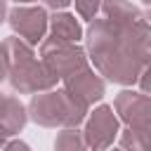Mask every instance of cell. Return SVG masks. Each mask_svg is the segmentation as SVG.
<instances>
[{
  "instance_id": "cell-7",
  "label": "cell",
  "mask_w": 151,
  "mask_h": 151,
  "mask_svg": "<svg viewBox=\"0 0 151 151\" xmlns=\"http://www.w3.org/2000/svg\"><path fill=\"white\" fill-rule=\"evenodd\" d=\"M113 111L118 120L127 127H149L151 120V99L139 90H123L113 101Z\"/></svg>"
},
{
  "instance_id": "cell-4",
  "label": "cell",
  "mask_w": 151,
  "mask_h": 151,
  "mask_svg": "<svg viewBox=\"0 0 151 151\" xmlns=\"http://www.w3.org/2000/svg\"><path fill=\"white\" fill-rule=\"evenodd\" d=\"M40 61L47 66V71L57 80H64L71 73L90 66L87 54L78 42H64L54 38H45L40 42Z\"/></svg>"
},
{
  "instance_id": "cell-21",
  "label": "cell",
  "mask_w": 151,
  "mask_h": 151,
  "mask_svg": "<svg viewBox=\"0 0 151 151\" xmlns=\"http://www.w3.org/2000/svg\"><path fill=\"white\" fill-rule=\"evenodd\" d=\"M149 2H151V0H142V5H149Z\"/></svg>"
},
{
  "instance_id": "cell-10",
  "label": "cell",
  "mask_w": 151,
  "mask_h": 151,
  "mask_svg": "<svg viewBox=\"0 0 151 151\" xmlns=\"http://www.w3.org/2000/svg\"><path fill=\"white\" fill-rule=\"evenodd\" d=\"M104 19H109L111 24L118 26H144L149 24V14L144 9H139L137 5H132L130 0H101V9Z\"/></svg>"
},
{
  "instance_id": "cell-11",
  "label": "cell",
  "mask_w": 151,
  "mask_h": 151,
  "mask_svg": "<svg viewBox=\"0 0 151 151\" xmlns=\"http://www.w3.org/2000/svg\"><path fill=\"white\" fill-rule=\"evenodd\" d=\"M47 31H50V38L64 40V42H78L83 38V28H80L78 19L73 14H68L66 9L54 12L47 19Z\"/></svg>"
},
{
  "instance_id": "cell-6",
  "label": "cell",
  "mask_w": 151,
  "mask_h": 151,
  "mask_svg": "<svg viewBox=\"0 0 151 151\" xmlns=\"http://www.w3.org/2000/svg\"><path fill=\"white\" fill-rule=\"evenodd\" d=\"M47 9L35 5H17L7 12V21L17 38H21L26 45H40L47 38Z\"/></svg>"
},
{
  "instance_id": "cell-12",
  "label": "cell",
  "mask_w": 151,
  "mask_h": 151,
  "mask_svg": "<svg viewBox=\"0 0 151 151\" xmlns=\"http://www.w3.org/2000/svg\"><path fill=\"white\" fill-rule=\"evenodd\" d=\"M120 149L125 151H149L151 149V127H127L118 132Z\"/></svg>"
},
{
  "instance_id": "cell-9",
  "label": "cell",
  "mask_w": 151,
  "mask_h": 151,
  "mask_svg": "<svg viewBox=\"0 0 151 151\" xmlns=\"http://www.w3.org/2000/svg\"><path fill=\"white\" fill-rule=\"evenodd\" d=\"M26 120H28V113H26V106L19 101V97L5 94L0 99V149L17 132L24 130Z\"/></svg>"
},
{
  "instance_id": "cell-1",
  "label": "cell",
  "mask_w": 151,
  "mask_h": 151,
  "mask_svg": "<svg viewBox=\"0 0 151 151\" xmlns=\"http://www.w3.org/2000/svg\"><path fill=\"white\" fill-rule=\"evenodd\" d=\"M149 24L118 26L109 19H92L85 31V54L94 71L111 83L134 85L149 66Z\"/></svg>"
},
{
  "instance_id": "cell-14",
  "label": "cell",
  "mask_w": 151,
  "mask_h": 151,
  "mask_svg": "<svg viewBox=\"0 0 151 151\" xmlns=\"http://www.w3.org/2000/svg\"><path fill=\"white\" fill-rule=\"evenodd\" d=\"M71 2L76 5L78 17L85 19V21L97 19V14H99V9H101V0H71Z\"/></svg>"
},
{
  "instance_id": "cell-5",
  "label": "cell",
  "mask_w": 151,
  "mask_h": 151,
  "mask_svg": "<svg viewBox=\"0 0 151 151\" xmlns=\"http://www.w3.org/2000/svg\"><path fill=\"white\" fill-rule=\"evenodd\" d=\"M87 113L90 116H85L87 120H85V130H83L87 151H106V149H111L113 139L120 132V120H118L113 106L99 104Z\"/></svg>"
},
{
  "instance_id": "cell-17",
  "label": "cell",
  "mask_w": 151,
  "mask_h": 151,
  "mask_svg": "<svg viewBox=\"0 0 151 151\" xmlns=\"http://www.w3.org/2000/svg\"><path fill=\"white\" fill-rule=\"evenodd\" d=\"M7 68H9V64H7V52H5V45L0 42V83L7 78Z\"/></svg>"
},
{
  "instance_id": "cell-20",
  "label": "cell",
  "mask_w": 151,
  "mask_h": 151,
  "mask_svg": "<svg viewBox=\"0 0 151 151\" xmlns=\"http://www.w3.org/2000/svg\"><path fill=\"white\" fill-rule=\"evenodd\" d=\"M106 151H125V149H106Z\"/></svg>"
},
{
  "instance_id": "cell-16",
  "label": "cell",
  "mask_w": 151,
  "mask_h": 151,
  "mask_svg": "<svg viewBox=\"0 0 151 151\" xmlns=\"http://www.w3.org/2000/svg\"><path fill=\"white\" fill-rule=\"evenodd\" d=\"M42 5H45L47 9H54V12H61V9H66V7L71 5V0H42Z\"/></svg>"
},
{
  "instance_id": "cell-13",
  "label": "cell",
  "mask_w": 151,
  "mask_h": 151,
  "mask_svg": "<svg viewBox=\"0 0 151 151\" xmlns=\"http://www.w3.org/2000/svg\"><path fill=\"white\" fill-rule=\"evenodd\" d=\"M54 151H87L83 132L78 127H61L54 139Z\"/></svg>"
},
{
  "instance_id": "cell-8",
  "label": "cell",
  "mask_w": 151,
  "mask_h": 151,
  "mask_svg": "<svg viewBox=\"0 0 151 151\" xmlns=\"http://www.w3.org/2000/svg\"><path fill=\"white\" fill-rule=\"evenodd\" d=\"M64 83V90L78 101L83 104L85 109H90L94 101H99L106 92V83L101 80L99 73H94V68H80L76 73H71L68 78L61 80Z\"/></svg>"
},
{
  "instance_id": "cell-2",
  "label": "cell",
  "mask_w": 151,
  "mask_h": 151,
  "mask_svg": "<svg viewBox=\"0 0 151 151\" xmlns=\"http://www.w3.org/2000/svg\"><path fill=\"white\" fill-rule=\"evenodd\" d=\"M5 52H7V80L12 85L14 92L19 94H35V92H45L52 90L59 80L47 71V66L35 57L33 47L26 45L21 38L9 35L2 40Z\"/></svg>"
},
{
  "instance_id": "cell-18",
  "label": "cell",
  "mask_w": 151,
  "mask_h": 151,
  "mask_svg": "<svg viewBox=\"0 0 151 151\" xmlns=\"http://www.w3.org/2000/svg\"><path fill=\"white\" fill-rule=\"evenodd\" d=\"M7 19V0H0V24Z\"/></svg>"
},
{
  "instance_id": "cell-3",
  "label": "cell",
  "mask_w": 151,
  "mask_h": 151,
  "mask_svg": "<svg viewBox=\"0 0 151 151\" xmlns=\"http://www.w3.org/2000/svg\"><path fill=\"white\" fill-rule=\"evenodd\" d=\"M90 109L78 104L64 87L61 90H45L31 94L28 101V118L40 127H78Z\"/></svg>"
},
{
  "instance_id": "cell-19",
  "label": "cell",
  "mask_w": 151,
  "mask_h": 151,
  "mask_svg": "<svg viewBox=\"0 0 151 151\" xmlns=\"http://www.w3.org/2000/svg\"><path fill=\"white\" fill-rule=\"evenodd\" d=\"M12 2H17V5H31V2H35V0H12Z\"/></svg>"
},
{
  "instance_id": "cell-22",
  "label": "cell",
  "mask_w": 151,
  "mask_h": 151,
  "mask_svg": "<svg viewBox=\"0 0 151 151\" xmlns=\"http://www.w3.org/2000/svg\"><path fill=\"white\" fill-rule=\"evenodd\" d=\"M2 97H5V94H0V99H2Z\"/></svg>"
},
{
  "instance_id": "cell-15",
  "label": "cell",
  "mask_w": 151,
  "mask_h": 151,
  "mask_svg": "<svg viewBox=\"0 0 151 151\" xmlns=\"http://www.w3.org/2000/svg\"><path fill=\"white\" fill-rule=\"evenodd\" d=\"M0 151H31V146L26 142H21V139H9Z\"/></svg>"
}]
</instances>
